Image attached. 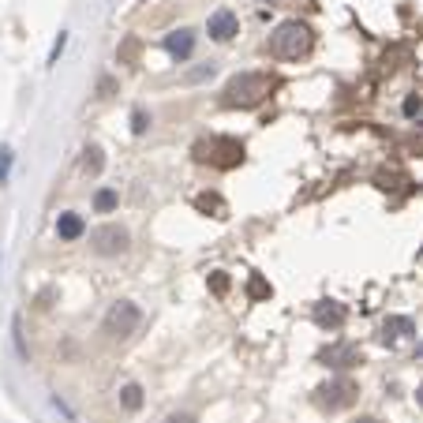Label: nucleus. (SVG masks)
Wrapping results in <instances>:
<instances>
[{
    "instance_id": "1",
    "label": "nucleus",
    "mask_w": 423,
    "mask_h": 423,
    "mask_svg": "<svg viewBox=\"0 0 423 423\" xmlns=\"http://www.w3.org/2000/svg\"><path fill=\"white\" fill-rule=\"evenodd\" d=\"M273 90V75L266 71H244V75H233L222 90V105L225 109H255L270 98Z\"/></svg>"
},
{
    "instance_id": "2",
    "label": "nucleus",
    "mask_w": 423,
    "mask_h": 423,
    "mask_svg": "<svg viewBox=\"0 0 423 423\" xmlns=\"http://www.w3.org/2000/svg\"><path fill=\"white\" fill-rule=\"evenodd\" d=\"M311 45H315V34H311V26L300 23V19L281 23L278 30L270 34V53L278 60H300V57H307Z\"/></svg>"
},
{
    "instance_id": "3",
    "label": "nucleus",
    "mask_w": 423,
    "mask_h": 423,
    "mask_svg": "<svg viewBox=\"0 0 423 423\" xmlns=\"http://www.w3.org/2000/svg\"><path fill=\"white\" fill-rule=\"evenodd\" d=\"M195 161H210L217 169H236L244 161V143L233 139V135H217V139H202L195 143Z\"/></svg>"
},
{
    "instance_id": "4",
    "label": "nucleus",
    "mask_w": 423,
    "mask_h": 423,
    "mask_svg": "<svg viewBox=\"0 0 423 423\" xmlns=\"http://www.w3.org/2000/svg\"><path fill=\"white\" fill-rule=\"evenodd\" d=\"M139 323H143V311L135 307L132 300H120V303H113V307H109L101 330H105L113 341H124V337H132L135 330H139Z\"/></svg>"
},
{
    "instance_id": "5",
    "label": "nucleus",
    "mask_w": 423,
    "mask_h": 423,
    "mask_svg": "<svg viewBox=\"0 0 423 423\" xmlns=\"http://www.w3.org/2000/svg\"><path fill=\"white\" fill-rule=\"evenodd\" d=\"M127 244H132V236H127L124 225H98L94 233H90V251H94V255H105V259H113V255H124Z\"/></svg>"
},
{
    "instance_id": "6",
    "label": "nucleus",
    "mask_w": 423,
    "mask_h": 423,
    "mask_svg": "<svg viewBox=\"0 0 423 423\" xmlns=\"http://www.w3.org/2000/svg\"><path fill=\"white\" fill-rule=\"evenodd\" d=\"M356 393H360V386L352 379H334V382L318 386V401H323L326 408H348V404L356 401Z\"/></svg>"
},
{
    "instance_id": "7",
    "label": "nucleus",
    "mask_w": 423,
    "mask_h": 423,
    "mask_svg": "<svg viewBox=\"0 0 423 423\" xmlns=\"http://www.w3.org/2000/svg\"><path fill=\"white\" fill-rule=\"evenodd\" d=\"M318 360H323L326 367H337V371H348V367H356V363H363V352L356 345H345V341H337V345H330L318 352Z\"/></svg>"
},
{
    "instance_id": "8",
    "label": "nucleus",
    "mask_w": 423,
    "mask_h": 423,
    "mask_svg": "<svg viewBox=\"0 0 423 423\" xmlns=\"http://www.w3.org/2000/svg\"><path fill=\"white\" fill-rule=\"evenodd\" d=\"M206 34L214 42H233L236 34H240V19H236L228 8H217V12L210 15V23H206Z\"/></svg>"
},
{
    "instance_id": "9",
    "label": "nucleus",
    "mask_w": 423,
    "mask_h": 423,
    "mask_svg": "<svg viewBox=\"0 0 423 423\" xmlns=\"http://www.w3.org/2000/svg\"><path fill=\"white\" fill-rule=\"evenodd\" d=\"M345 318H348V311H345L337 300H323V303H315V326H323V330H341V326H345Z\"/></svg>"
},
{
    "instance_id": "10",
    "label": "nucleus",
    "mask_w": 423,
    "mask_h": 423,
    "mask_svg": "<svg viewBox=\"0 0 423 423\" xmlns=\"http://www.w3.org/2000/svg\"><path fill=\"white\" fill-rule=\"evenodd\" d=\"M416 334V323H412L408 315H390L382 323V345H397L404 341V337H412Z\"/></svg>"
},
{
    "instance_id": "11",
    "label": "nucleus",
    "mask_w": 423,
    "mask_h": 423,
    "mask_svg": "<svg viewBox=\"0 0 423 423\" xmlns=\"http://www.w3.org/2000/svg\"><path fill=\"white\" fill-rule=\"evenodd\" d=\"M165 53H169L172 60H188L191 53H195V30H172L169 38H165Z\"/></svg>"
},
{
    "instance_id": "12",
    "label": "nucleus",
    "mask_w": 423,
    "mask_h": 423,
    "mask_svg": "<svg viewBox=\"0 0 423 423\" xmlns=\"http://www.w3.org/2000/svg\"><path fill=\"white\" fill-rule=\"evenodd\" d=\"M57 233H60V240H79V236L87 233V222H82L79 214H60Z\"/></svg>"
},
{
    "instance_id": "13",
    "label": "nucleus",
    "mask_w": 423,
    "mask_h": 423,
    "mask_svg": "<svg viewBox=\"0 0 423 423\" xmlns=\"http://www.w3.org/2000/svg\"><path fill=\"white\" fill-rule=\"evenodd\" d=\"M195 206L202 210V214H210V217H225V214H228V210H225V199L214 195V191H202V195L195 199Z\"/></svg>"
},
{
    "instance_id": "14",
    "label": "nucleus",
    "mask_w": 423,
    "mask_h": 423,
    "mask_svg": "<svg viewBox=\"0 0 423 423\" xmlns=\"http://www.w3.org/2000/svg\"><path fill=\"white\" fill-rule=\"evenodd\" d=\"M120 408L124 412H139L143 408V386L139 382H127L120 390Z\"/></svg>"
},
{
    "instance_id": "15",
    "label": "nucleus",
    "mask_w": 423,
    "mask_h": 423,
    "mask_svg": "<svg viewBox=\"0 0 423 423\" xmlns=\"http://www.w3.org/2000/svg\"><path fill=\"white\" fill-rule=\"evenodd\" d=\"M270 296H273L270 281L259 278V273H251V278H247V300H270Z\"/></svg>"
},
{
    "instance_id": "16",
    "label": "nucleus",
    "mask_w": 423,
    "mask_h": 423,
    "mask_svg": "<svg viewBox=\"0 0 423 423\" xmlns=\"http://www.w3.org/2000/svg\"><path fill=\"white\" fill-rule=\"evenodd\" d=\"M139 57H143V42L135 38V34H132V38H124L120 42V64H139Z\"/></svg>"
},
{
    "instance_id": "17",
    "label": "nucleus",
    "mask_w": 423,
    "mask_h": 423,
    "mask_svg": "<svg viewBox=\"0 0 423 423\" xmlns=\"http://www.w3.org/2000/svg\"><path fill=\"white\" fill-rule=\"evenodd\" d=\"M116 202H120V195H116L113 188H101L98 195H94V210H98V214H113Z\"/></svg>"
},
{
    "instance_id": "18",
    "label": "nucleus",
    "mask_w": 423,
    "mask_h": 423,
    "mask_svg": "<svg viewBox=\"0 0 423 423\" xmlns=\"http://www.w3.org/2000/svg\"><path fill=\"white\" fill-rule=\"evenodd\" d=\"M228 285H233V281H228L225 270H214V273H210V292H214V296H228Z\"/></svg>"
},
{
    "instance_id": "19",
    "label": "nucleus",
    "mask_w": 423,
    "mask_h": 423,
    "mask_svg": "<svg viewBox=\"0 0 423 423\" xmlns=\"http://www.w3.org/2000/svg\"><path fill=\"white\" fill-rule=\"evenodd\" d=\"M101 165H105V161H101V150H98V146H90V150H87V158H82V169H87L90 177H98V172H101Z\"/></svg>"
},
{
    "instance_id": "20",
    "label": "nucleus",
    "mask_w": 423,
    "mask_h": 423,
    "mask_svg": "<svg viewBox=\"0 0 423 423\" xmlns=\"http://www.w3.org/2000/svg\"><path fill=\"white\" fill-rule=\"evenodd\" d=\"M146 127H150V116H146L143 109H135V113H132V132H135V135H143Z\"/></svg>"
},
{
    "instance_id": "21",
    "label": "nucleus",
    "mask_w": 423,
    "mask_h": 423,
    "mask_svg": "<svg viewBox=\"0 0 423 423\" xmlns=\"http://www.w3.org/2000/svg\"><path fill=\"white\" fill-rule=\"evenodd\" d=\"M8 172H12V150H8V146H0V183L8 180Z\"/></svg>"
},
{
    "instance_id": "22",
    "label": "nucleus",
    "mask_w": 423,
    "mask_h": 423,
    "mask_svg": "<svg viewBox=\"0 0 423 423\" xmlns=\"http://www.w3.org/2000/svg\"><path fill=\"white\" fill-rule=\"evenodd\" d=\"M15 348H19V356H23V360H26V341H23V323H19V318H15Z\"/></svg>"
},
{
    "instance_id": "23",
    "label": "nucleus",
    "mask_w": 423,
    "mask_h": 423,
    "mask_svg": "<svg viewBox=\"0 0 423 423\" xmlns=\"http://www.w3.org/2000/svg\"><path fill=\"white\" fill-rule=\"evenodd\" d=\"M113 90H116V82L109 79V75H105V79L98 82V98H109V94H113Z\"/></svg>"
},
{
    "instance_id": "24",
    "label": "nucleus",
    "mask_w": 423,
    "mask_h": 423,
    "mask_svg": "<svg viewBox=\"0 0 423 423\" xmlns=\"http://www.w3.org/2000/svg\"><path fill=\"white\" fill-rule=\"evenodd\" d=\"M420 113V98L412 94V98H404V116H416Z\"/></svg>"
},
{
    "instance_id": "25",
    "label": "nucleus",
    "mask_w": 423,
    "mask_h": 423,
    "mask_svg": "<svg viewBox=\"0 0 423 423\" xmlns=\"http://www.w3.org/2000/svg\"><path fill=\"white\" fill-rule=\"evenodd\" d=\"M64 45H68V34H60V38H57V45H53V57H49V64H57V57L64 53Z\"/></svg>"
},
{
    "instance_id": "26",
    "label": "nucleus",
    "mask_w": 423,
    "mask_h": 423,
    "mask_svg": "<svg viewBox=\"0 0 423 423\" xmlns=\"http://www.w3.org/2000/svg\"><path fill=\"white\" fill-rule=\"evenodd\" d=\"M165 423H195V416H188V412H172Z\"/></svg>"
},
{
    "instance_id": "27",
    "label": "nucleus",
    "mask_w": 423,
    "mask_h": 423,
    "mask_svg": "<svg viewBox=\"0 0 423 423\" xmlns=\"http://www.w3.org/2000/svg\"><path fill=\"white\" fill-rule=\"evenodd\" d=\"M352 423H379L375 416H360V420H352Z\"/></svg>"
},
{
    "instance_id": "28",
    "label": "nucleus",
    "mask_w": 423,
    "mask_h": 423,
    "mask_svg": "<svg viewBox=\"0 0 423 423\" xmlns=\"http://www.w3.org/2000/svg\"><path fill=\"white\" fill-rule=\"evenodd\" d=\"M416 363H423V341H420V348H416Z\"/></svg>"
},
{
    "instance_id": "29",
    "label": "nucleus",
    "mask_w": 423,
    "mask_h": 423,
    "mask_svg": "<svg viewBox=\"0 0 423 423\" xmlns=\"http://www.w3.org/2000/svg\"><path fill=\"white\" fill-rule=\"evenodd\" d=\"M416 401H420V408H423V386H420V393H416Z\"/></svg>"
}]
</instances>
